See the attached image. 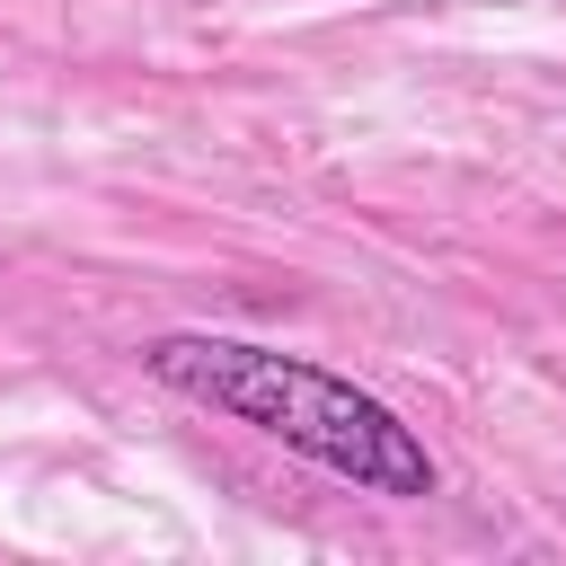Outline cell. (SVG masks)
<instances>
[{"label":"cell","mask_w":566,"mask_h":566,"mask_svg":"<svg viewBox=\"0 0 566 566\" xmlns=\"http://www.w3.org/2000/svg\"><path fill=\"white\" fill-rule=\"evenodd\" d=\"M142 371L159 389L283 442L292 460L345 478L354 495H389V504L442 495V460L424 451V433L389 398H371L363 380H345L310 354L256 345V336H212V327H168V336H142Z\"/></svg>","instance_id":"cell-1"}]
</instances>
